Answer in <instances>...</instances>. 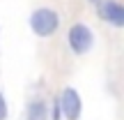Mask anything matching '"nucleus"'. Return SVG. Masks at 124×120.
I'll return each instance as SVG.
<instances>
[{
	"label": "nucleus",
	"instance_id": "f257e3e1",
	"mask_svg": "<svg viewBox=\"0 0 124 120\" xmlns=\"http://www.w3.org/2000/svg\"><path fill=\"white\" fill-rule=\"evenodd\" d=\"M30 28L37 37H51L60 28V14L51 7H39L30 14Z\"/></svg>",
	"mask_w": 124,
	"mask_h": 120
},
{
	"label": "nucleus",
	"instance_id": "f03ea898",
	"mask_svg": "<svg viewBox=\"0 0 124 120\" xmlns=\"http://www.w3.org/2000/svg\"><path fill=\"white\" fill-rule=\"evenodd\" d=\"M67 42H69V49L74 51L76 55H85L92 51L94 46V32L90 26L85 23H74L69 28V35H67Z\"/></svg>",
	"mask_w": 124,
	"mask_h": 120
},
{
	"label": "nucleus",
	"instance_id": "7ed1b4c3",
	"mask_svg": "<svg viewBox=\"0 0 124 120\" xmlns=\"http://www.w3.org/2000/svg\"><path fill=\"white\" fill-rule=\"evenodd\" d=\"M58 106H60L62 118L78 120L80 113H83V99H80V92L76 88H71V85H67V88L60 92V97H58Z\"/></svg>",
	"mask_w": 124,
	"mask_h": 120
},
{
	"label": "nucleus",
	"instance_id": "20e7f679",
	"mask_svg": "<svg viewBox=\"0 0 124 120\" xmlns=\"http://www.w3.org/2000/svg\"><path fill=\"white\" fill-rule=\"evenodd\" d=\"M97 14L101 21H108L113 23L115 28H122L124 26V7L117 0H101L97 5Z\"/></svg>",
	"mask_w": 124,
	"mask_h": 120
},
{
	"label": "nucleus",
	"instance_id": "39448f33",
	"mask_svg": "<svg viewBox=\"0 0 124 120\" xmlns=\"http://www.w3.org/2000/svg\"><path fill=\"white\" fill-rule=\"evenodd\" d=\"M25 120H48V106L44 99H30L25 106Z\"/></svg>",
	"mask_w": 124,
	"mask_h": 120
},
{
	"label": "nucleus",
	"instance_id": "423d86ee",
	"mask_svg": "<svg viewBox=\"0 0 124 120\" xmlns=\"http://www.w3.org/2000/svg\"><path fill=\"white\" fill-rule=\"evenodd\" d=\"M9 116V109H7V99H5V95L0 92V120H7Z\"/></svg>",
	"mask_w": 124,
	"mask_h": 120
}]
</instances>
